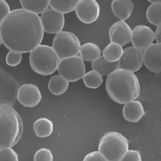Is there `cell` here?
I'll list each match as a JSON object with an SVG mask.
<instances>
[{"instance_id": "obj_1", "label": "cell", "mask_w": 161, "mask_h": 161, "mask_svg": "<svg viewBox=\"0 0 161 161\" xmlns=\"http://www.w3.org/2000/svg\"><path fill=\"white\" fill-rule=\"evenodd\" d=\"M3 43L10 51L31 52L40 45L44 31L39 15L23 9L11 11L0 22Z\"/></svg>"}, {"instance_id": "obj_2", "label": "cell", "mask_w": 161, "mask_h": 161, "mask_svg": "<svg viewBox=\"0 0 161 161\" xmlns=\"http://www.w3.org/2000/svg\"><path fill=\"white\" fill-rule=\"evenodd\" d=\"M105 88L111 99L120 104L135 100L140 92L139 80L135 73L120 69L107 76Z\"/></svg>"}, {"instance_id": "obj_3", "label": "cell", "mask_w": 161, "mask_h": 161, "mask_svg": "<svg viewBox=\"0 0 161 161\" xmlns=\"http://www.w3.org/2000/svg\"><path fill=\"white\" fill-rule=\"evenodd\" d=\"M23 130L19 113L10 104H0V149L14 146L21 138Z\"/></svg>"}, {"instance_id": "obj_4", "label": "cell", "mask_w": 161, "mask_h": 161, "mask_svg": "<svg viewBox=\"0 0 161 161\" xmlns=\"http://www.w3.org/2000/svg\"><path fill=\"white\" fill-rule=\"evenodd\" d=\"M60 59L52 47L39 45L30 53V62L33 70L42 76L53 74L58 69Z\"/></svg>"}, {"instance_id": "obj_5", "label": "cell", "mask_w": 161, "mask_h": 161, "mask_svg": "<svg viewBox=\"0 0 161 161\" xmlns=\"http://www.w3.org/2000/svg\"><path fill=\"white\" fill-rule=\"evenodd\" d=\"M98 150L108 161H120L129 150V142L121 134L109 132L101 138Z\"/></svg>"}, {"instance_id": "obj_6", "label": "cell", "mask_w": 161, "mask_h": 161, "mask_svg": "<svg viewBox=\"0 0 161 161\" xmlns=\"http://www.w3.org/2000/svg\"><path fill=\"white\" fill-rule=\"evenodd\" d=\"M80 47V40L74 33L62 31L54 36L52 47L61 60L78 55Z\"/></svg>"}, {"instance_id": "obj_7", "label": "cell", "mask_w": 161, "mask_h": 161, "mask_svg": "<svg viewBox=\"0 0 161 161\" xmlns=\"http://www.w3.org/2000/svg\"><path fill=\"white\" fill-rule=\"evenodd\" d=\"M57 69L59 75L69 82L79 80L86 73L84 62L79 54L60 60Z\"/></svg>"}, {"instance_id": "obj_8", "label": "cell", "mask_w": 161, "mask_h": 161, "mask_svg": "<svg viewBox=\"0 0 161 161\" xmlns=\"http://www.w3.org/2000/svg\"><path fill=\"white\" fill-rule=\"evenodd\" d=\"M77 18L85 24L96 21L100 14V7L95 0H79L75 9Z\"/></svg>"}, {"instance_id": "obj_9", "label": "cell", "mask_w": 161, "mask_h": 161, "mask_svg": "<svg viewBox=\"0 0 161 161\" xmlns=\"http://www.w3.org/2000/svg\"><path fill=\"white\" fill-rule=\"evenodd\" d=\"M41 25L44 31L49 34H57L62 31L65 25L64 16L48 8L40 17Z\"/></svg>"}, {"instance_id": "obj_10", "label": "cell", "mask_w": 161, "mask_h": 161, "mask_svg": "<svg viewBox=\"0 0 161 161\" xmlns=\"http://www.w3.org/2000/svg\"><path fill=\"white\" fill-rule=\"evenodd\" d=\"M118 69L134 72L140 69L143 65V52L133 47L123 49V54L118 62Z\"/></svg>"}, {"instance_id": "obj_11", "label": "cell", "mask_w": 161, "mask_h": 161, "mask_svg": "<svg viewBox=\"0 0 161 161\" xmlns=\"http://www.w3.org/2000/svg\"><path fill=\"white\" fill-rule=\"evenodd\" d=\"M154 40V32L148 26L137 25L132 30L131 42L134 47L141 51L150 47Z\"/></svg>"}, {"instance_id": "obj_12", "label": "cell", "mask_w": 161, "mask_h": 161, "mask_svg": "<svg viewBox=\"0 0 161 161\" xmlns=\"http://www.w3.org/2000/svg\"><path fill=\"white\" fill-rule=\"evenodd\" d=\"M42 95L38 86L33 84H25L18 90L17 98L19 102L26 107H35L42 100Z\"/></svg>"}, {"instance_id": "obj_13", "label": "cell", "mask_w": 161, "mask_h": 161, "mask_svg": "<svg viewBox=\"0 0 161 161\" xmlns=\"http://www.w3.org/2000/svg\"><path fill=\"white\" fill-rule=\"evenodd\" d=\"M132 30L125 21L119 20L110 27L109 36L112 43L124 47L131 42Z\"/></svg>"}, {"instance_id": "obj_14", "label": "cell", "mask_w": 161, "mask_h": 161, "mask_svg": "<svg viewBox=\"0 0 161 161\" xmlns=\"http://www.w3.org/2000/svg\"><path fill=\"white\" fill-rule=\"evenodd\" d=\"M143 64L152 72L156 73L161 72V44H153L143 52Z\"/></svg>"}, {"instance_id": "obj_15", "label": "cell", "mask_w": 161, "mask_h": 161, "mask_svg": "<svg viewBox=\"0 0 161 161\" xmlns=\"http://www.w3.org/2000/svg\"><path fill=\"white\" fill-rule=\"evenodd\" d=\"M122 113L126 120L136 123L142 119L145 114V111L140 102L134 100L125 103Z\"/></svg>"}, {"instance_id": "obj_16", "label": "cell", "mask_w": 161, "mask_h": 161, "mask_svg": "<svg viewBox=\"0 0 161 161\" xmlns=\"http://www.w3.org/2000/svg\"><path fill=\"white\" fill-rule=\"evenodd\" d=\"M134 7L133 3L130 0H114L111 3V9L114 15L122 21L130 17Z\"/></svg>"}, {"instance_id": "obj_17", "label": "cell", "mask_w": 161, "mask_h": 161, "mask_svg": "<svg viewBox=\"0 0 161 161\" xmlns=\"http://www.w3.org/2000/svg\"><path fill=\"white\" fill-rule=\"evenodd\" d=\"M79 54L84 62H92L101 56L102 51L97 44L88 42L81 46Z\"/></svg>"}, {"instance_id": "obj_18", "label": "cell", "mask_w": 161, "mask_h": 161, "mask_svg": "<svg viewBox=\"0 0 161 161\" xmlns=\"http://www.w3.org/2000/svg\"><path fill=\"white\" fill-rule=\"evenodd\" d=\"M92 68L102 76H107L118 69V62L110 63L107 62L102 55L92 62Z\"/></svg>"}, {"instance_id": "obj_19", "label": "cell", "mask_w": 161, "mask_h": 161, "mask_svg": "<svg viewBox=\"0 0 161 161\" xmlns=\"http://www.w3.org/2000/svg\"><path fill=\"white\" fill-rule=\"evenodd\" d=\"M69 86V82L60 75L51 78L48 83L49 90L55 96H61L66 92Z\"/></svg>"}, {"instance_id": "obj_20", "label": "cell", "mask_w": 161, "mask_h": 161, "mask_svg": "<svg viewBox=\"0 0 161 161\" xmlns=\"http://www.w3.org/2000/svg\"><path fill=\"white\" fill-rule=\"evenodd\" d=\"M34 130L38 137H46L52 134L53 125L52 121L46 118L37 119L34 123Z\"/></svg>"}, {"instance_id": "obj_21", "label": "cell", "mask_w": 161, "mask_h": 161, "mask_svg": "<svg viewBox=\"0 0 161 161\" xmlns=\"http://www.w3.org/2000/svg\"><path fill=\"white\" fill-rule=\"evenodd\" d=\"M123 53V47L116 43H109L103 51V58L110 63L118 62Z\"/></svg>"}, {"instance_id": "obj_22", "label": "cell", "mask_w": 161, "mask_h": 161, "mask_svg": "<svg viewBox=\"0 0 161 161\" xmlns=\"http://www.w3.org/2000/svg\"><path fill=\"white\" fill-rule=\"evenodd\" d=\"M79 0L68 1H48L50 8L60 14H68L75 11Z\"/></svg>"}, {"instance_id": "obj_23", "label": "cell", "mask_w": 161, "mask_h": 161, "mask_svg": "<svg viewBox=\"0 0 161 161\" xmlns=\"http://www.w3.org/2000/svg\"><path fill=\"white\" fill-rule=\"evenodd\" d=\"M22 9L31 13L43 14L49 6L48 1H20Z\"/></svg>"}, {"instance_id": "obj_24", "label": "cell", "mask_w": 161, "mask_h": 161, "mask_svg": "<svg viewBox=\"0 0 161 161\" xmlns=\"http://www.w3.org/2000/svg\"><path fill=\"white\" fill-rule=\"evenodd\" d=\"M85 85L91 89H97L103 83V76L96 70H92L86 72L82 78Z\"/></svg>"}, {"instance_id": "obj_25", "label": "cell", "mask_w": 161, "mask_h": 161, "mask_svg": "<svg viewBox=\"0 0 161 161\" xmlns=\"http://www.w3.org/2000/svg\"><path fill=\"white\" fill-rule=\"evenodd\" d=\"M146 17L148 21L157 27L161 24V3H152L147 9Z\"/></svg>"}, {"instance_id": "obj_26", "label": "cell", "mask_w": 161, "mask_h": 161, "mask_svg": "<svg viewBox=\"0 0 161 161\" xmlns=\"http://www.w3.org/2000/svg\"><path fill=\"white\" fill-rule=\"evenodd\" d=\"M0 161H19L18 155L12 148L1 149Z\"/></svg>"}, {"instance_id": "obj_27", "label": "cell", "mask_w": 161, "mask_h": 161, "mask_svg": "<svg viewBox=\"0 0 161 161\" xmlns=\"http://www.w3.org/2000/svg\"><path fill=\"white\" fill-rule=\"evenodd\" d=\"M22 58V53H20L10 51L6 55V64L10 66H16L20 64Z\"/></svg>"}, {"instance_id": "obj_28", "label": "cell", "mask_w": 161, "mask_h": 161, "mask_svg": "<svg viewBox=\"0 0 161 161\" xmlns=\"http://www.w3.org/2000/svg\"><path fill=\"white\" fill-rule=\"evenodd\" d=\"M34 160V161H53V155L50 150L43 148L36 153Z\"/></svg>"}, {"instance_id": "obj_29", "label": "cell", "mask_w": 161, "mask_h": 161, "mask_svg": "<svg viewBox=\"0 0 161 161\" xmlns=\"http://www.w3.org/2000/svg\"><path fill=\"white\" fill-rule=\"evenodd\" d=\"M120 161H142V159L138 151L129 150Z\"/></svg>"}, {"instance_id": "obj_30", "label": "cell", "mask_w": 161, "mask_h": 161, "mask_svg": "<svg viewBox=\"0 0 161 161\" xmlns=\"http://www.w3.org/2000/svg\"><path fill=\"white\" fill-rule=\"evenodd\" d=\"M11 13L10 6L4 0H0V22L5 19Z\"/></svg>"}, {"instance_id": "obj_31", "label": "cell", "mask_w": 161, "mask_h": 161, "mask_svg": "<svg viewBox=\"0 0 161 161\" xmlns=\"http://www.w3.org/2000/svg\"><path fill=\"white\" fill-rule=\"evenodd\" d=\"M83 161H108L99 151H94L88 153Z\"/></svg>"}, {"instance_id": "obj_32", "label": "cell", "mask_w": 161, "mask_h": 161, "mask_svg": "<svg viewBox=\"0 0 161 161\" xmlns=\"http://www.w3.org/2000/svg\"><path fill=\"white\" fill-rule=\"evenodd\" d=\"M161 24L158 25L156 27L155 30V32H154V37L156 42L157 44H161Z\"/></svg>"}, {"instance_id": "obj_33", "label": "cell", "mask_w": 161, "mask_h": 161, "mask_svg": "<svg viewBox=\"0 0 161 161\" xmlns=\"http://www.w3.org/2000/svg\"><path fill=\"white\" fill-rule=\"evenodd\" d=\"M148 1L151 3V4L157 3H161V0H148Z\"/></svg>"}, {"instance_id": "obj_34", "label": "cell", "mask_w": 161, "mask_h": 161, "mask_svg": "<svg viewBox=\"0 0 161 161\" xmlns=\"http://www.w3.org/2000/svg\"><path fill=\"white\" fill-rule=\"evenodd\" d=\"M2 43V37L1 34V32H0V46H1Z\"/></svg>"}, {"instance_id": "obj_35", "label": "cell", "mask_w": 161, "mask_h": 161, "mask_svg": "<svg viewBox=\"0 0 161 161\" xmlns=\"http://www.w3.org/2000/svg\"></svg>"}]
</instances>
